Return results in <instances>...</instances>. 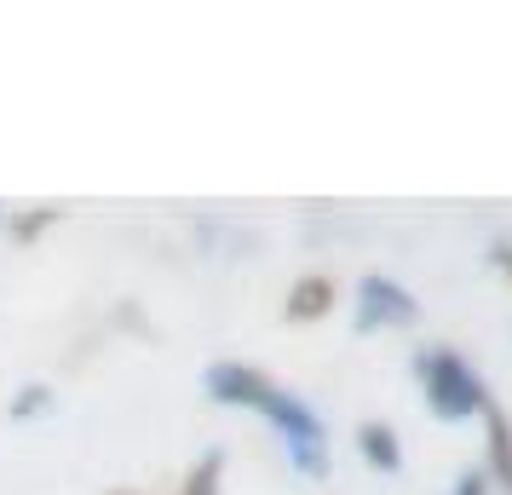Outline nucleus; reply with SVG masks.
<instances>
[{"mask_svg": "<svg viewBox=\"0 0 512 495\" xmlns=\"http://www.w3.org/2000/svg\"><path fill=\"white\" fill-rule=\"evenodd\" d=\"M202 386H208L213 403H231V409H254V415H265L311 478L323 472V438H328L323 421H317L294 392H282L271 375H259V369H248V363H213L208 375H202Z\"/></svg>", "mask_w": 512, "mask_h": 495, "instance_id": "f257e3e1", "label": "nucleus"}, {"mask_svg": "<svg viewBox=\"0 0 512 495\" xmlns=\"http://www.w3.org/2000/svg\"><path fill=\"white\" fill-rule=\"evenodd\" d=\"M415 375H420V386H426V403H432L438 421H472V415L489 409V392H484V380H478V369H472L461 352H449V346L420 352Z\"/></svg>", "mask_w": 512, "mask_h": 495, "instance_id": "f03ea898", "label": "nucleus"}, {"mask_svg": "<svg viewBox=\"0 0 512 495\" xmlns=\"http://www.w3.org/2000/svg\"><path fill=\"white\" fill-rule=\"evenodd\" d=\"M420 317L415 294L392 277H363L357 283V329H409Z\"/></svg>", "mask_w": 512, "mask_h": 495, "instance_id": "7ed1b4c3", "label": "nucleus"}, {"mask_svg": "<svg viewBox=\"0 0 512 495\" xmlns=\"http://www.w3.org/2000/svg\"><path fill=\"white\" fill-rule=\"evenodd\" d=\"M334 306V277H300V283L288 288V317L294 323H311V317H323V311Z\"/></svg>", "mask_w": 512, "mask_h": 495, "instance_id": "20e7f679", "label": "nucleus"}, {"mask_svg": "<svg viewBox=\"0 0 512 495\" xmlns=\"http://www.w3.org/2000/svg\"><path fill=\"white\" fill-rule=\"evenodd\" d=\"M484 426H489V472H495V484H501V490H512V421L489 403Z\"/></svg>", "mask_w": 512, "mask_h": 495, "instance_id": "39448f33", "label": "nucleus"}, {"mask_svg": "<svg viewBox=\"0 0 512 495\" xmlns=\"http://www.w3.org/2000/svg\"><path fill=\"white\" fill-rule=\"evenodd\" d=\"M357 449L369 455V467H380V472H397L403 467V449H397V432L386 421H363L357 426Z\"/></svg>", "mask_w": 512, "mask_h": 495, "instance_id": "423d86ee", "label": "nucleus"}, {"mask_svg": "<svg viewBox=\"0 0 512 495\" xmlns=\"http://www.w3.org/2000/svg\"><path fill=\"white\" fill-rule=\"evenodd\" d=\"M219 478H225V455L208 449V455L190 467V478H185V490H179V495H219Z\"/></svg>", "mask_w": 512, "mask_h": 495, "instance_id": "0eeeda50", "label": "nucleus"}, {"mask_svg": "<svg viewBox=\"0 0 512 495\" xmlns=\"http://www.w3.org/2000/svg\"><path fill=\"white\" fill-rule=\"evenodd\" d=\"M41 403H47V386H24V398L12 403V415H35Z\"/></svg>", "mask_w": 512, "mask_h": 495, "instance_id": "6e6552de", "label": "nucleus"}, {"mask_svg": "<svg viewBox=\"0 0 512 495\" xmlns=\"http://www.w3.org/2000/svg\"><path fill=\"white\" fill-rule=\"evenodd\" d=\"M489 260H495V265L512 277V242H495V248H489Z\"/></svg>", "mask_w": 512, "mask_h": 495, "instance_id": "1a4fd4ad", "label": "nucleus"}, {"mask_svg": "<svg viewBox=\"0 0 512 495\" xmlns=\"http://www.w3.org/2000/svg\"><path fill=\"white\" fill-rule=\"evenodd\" d=\"M455 495H484V472H466L461 490H455Z\"/></svg>", "mask_w": 512, "mask_h": 495, "instance_id": "9d476101", "label": "nucleus"}, {"mask_svg": "<svg viewBox=\"0 0 512 495\" xmlns=\"http://www.w3.org/2000/svg\"><path fill=\"white\" fill-rule=\"evenodd\" d=\"M110 495H139V490H110Z\"/></svg>", "mask_w": 512, "mask_h": 495, "instance_id": "9b49d317", "label": "nucleus"}]
</instances>
